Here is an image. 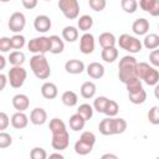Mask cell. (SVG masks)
<instances>
[{
    "instance_id": "obj_1",
    "label": "cell",
    "mask_w": 159,
    "mask_h": 159,
    "mask_svg": "<svg viewBox=\"0 0 159 159\" xmlns=\"http://www.w3.org/2000/svg\"><path fill=\"white\" fill-rule=\"evenodd\" d=\"M137 58L134 56H130V55H127V56H123L120 60H119V65H118V68H119V72H118V77L120 80V82H123L124 84H127L129 81L137 78Z\"/></svg>"
},
{
    "instance_id": "obj_2",
    "label": "cell",
    "mask_w": 159,
    "mask_h": 159,
    "mask_svg": "<svg viewBox=\"0 0 159 159\" xmlns=\"http://www.w3.org/2000/svg\"><path fill=\"white\" fill-rule=\"evenodd\" d=\"M30 67L34 72V75L39 80H47L51 75V68L47 58L43 56V53L34 55L30 58Z\"/></svg>"
},
{
    "instance_id": "obj_3",
    "label": "cell",
    "mask_w": 159,
    "mask_h": 159,
    "mask_svg": "<svg viewBox=\"0 0 159 159\" xmlns=\"http://www.w3.org/2000/svg\"><path fill=\"white\" fill-rule=\"evenodd\" d=\"M137 76L148 86H155L159 82V71L145 62L137 63Z\"/></svg>"
},
{
    "instance_id": "obj_4",
    "label": "cell",
    "mask_w": 159,
    "mask_h": 159,
    "mask_svg": "<svg viewBox=\"0 0 159 159\" xmlns=\"http://www.w3.org/2000/svg\"><path fill=\"white\" fill-rule=\"evenodd\" d=\"M118 45L120 48L130 52V53H138L142 51L143 43L140 42V40H138L134 36H130L128 34H122L118 39Z\"/></svg>"
},
{
    "instance_id": "obj_5",
    "label": "cell",
    "mask_w": 159,
    "mask_h": 159,
    "mask_svg": "<svg viewBox=\"0 0 159 159\" xmlns=\"http://www.w3.org/2000/svg\"><path fill=\"white\" fill-rule=\"evenodd\" d=\"M27 48L30 52L37 55V53H46L51 51V39L47 36H40L34 37L29 41Z\"/></svg>"
},
{
    "instance_id": "obj_6",
    "label": "cell",
    "mask_w": 159,
    "mask_h": 159,
    "mask_svg": "<svg viewBox=\"0 0 159 159\" xmlns=\"http://www.w3.org/2000/svg\"><path fill=\"white\" fill-rule=\"evenodd\" d=\"M58 9L68 20H75L80 14L78 0H58Z\"/></svg>"
},
{
    "instance_id": "obj_7",
    "label": "cell",
    "mask_w": 159,
    "mask_h": 159,
    "mask_svg": "<svg viewBox=\"0 0 159 159\" xmlns=\"http://www.w3.org/2000/svg\"><path fill=\"white\" fill-rule=\"evenodd\" d=\"M27 77V72L22 66H12L7 73L10 86L12 88H20Z\"/></svg>"
},
{
    "instance_id": "obj_8",
    "label": "cell",
    "mask_w": 159,
    "mask_h": 159,
    "mask_svg": "<svg viewBox=\"0 0 159 159\" xmlns=\"http://www.w3.org/2000/svg\"><path fill=\"white\" fill-rule=\"evenodd\" d=\"M25 25H26V17L22 12L16 11V12L11 14V16L9 19V22H7V26H9L10 31H12L15 34H20L25 29Z\"/></svg>"
},
{
    "instance_id": "obj_9",
    "label": "cell",
    "mask_w": 159,
    "mask_h": 159,
    "mask_svg": "<svg viewBox=\"0 0 159 159\" xmlns=\"http://www.w3.org/2000/svg\"><path fill=\"white\" fill-rule=\"evenodd\" d=\"M70 144V135H68V132L65 130V132H61V133H56V134H52V140H51V145L53 149L61 152V150H65Z\"/></svg>"
},
{
    "instance_id": "obj_10",
    "label": "cell",
    "mask_w": 159,
    "mask_h": 159,
    "mask_svg": "<svg viewBox=\"0 0 159 159\" xmlns=\"http://www.w3.org/2000/svg\"><path fill=\"white\" fill-rule=\"evenodd\" d=\"M80 50L84 55H89L94 51V37L89 32H84L80 39Z\"/></svg>"
},
{
    "instance_id": "obj_11",
    "label": "cell",
    "mask_w": 159,
    "mask_h": 159,
    "mask_svg": "<svg viewBox=\"0 0 159 159\" xmlns=\"http://www.w3.org/2000/svg\"><path fill=\"white\" fill-rule=\"evenodd\" d=\"M139 7L152 16H159V0H139Z\"/></svg>"
},
{
    "instance_id": "obj_12",
    "label": "cell",
    "mask_w": 159,
    "mask_h": 159,
    "mask_svg": "<svg viewBox=\"0 0 159 159\" xmlns=\"http://www.w3.org/2000/svg\"><path fill=\"white\" fill-rule=\"evenodd\" d=\"M34 27L39 32H47L51 29V20L47 15H37L34 20Z\"/></svg>"
},
{
    "instance_id": "obj_13",
    "label": "cell",
    "mask_w": 159,
    "mask_h": 159,
    "mask_svg": "<svg viewBox=\"0 0 159 159\" xmlns=\"http://www.w3.org/2000/svg\"><path fill=\"white\" fill-rule=\"evenodd\" d=\"M30 120H31V123L32 124H35V125H42V124H45L46 123V120H47V113H46V111L43 109V108H34L32 111H31V113H30Z\"/></svg>"
},
{
    "instance_id": "obj_14",
    "label": "cell",
    "mask_w": 159,
    "mask_h": 159,
    "mask_svg": "<svg viewBox=\"0 0 159 159\" xmlns=\"http://www.w3.org/2000/svg\"><path fill=\"white\" fill-rule=\"evenodd\" d=\"M12 106H14V108L16 111L24 112L30 107V99H29V97L26 94H22V93L15 94L12 97Z\"/></svg>"
},
{
    "instance_id": "obj_15",
    "label": "cell",
    "mask_w": 159,
    "mask_h": 159,
    "mask_svg": "<svg viewBox=\"0 0 159 159\" xmlns=\"http://www.w3.org/2000/svg\"><path fill=\"white\" fill-rule=\"evenodd\" d=\"M65 70H66V72H68L71 75H80L84 70V63L81 60H76V58L68 60L65 63Z\"/></svg>"
},
{
    "instance_id": "obj_16",
    "label": "cell",
    "mask_w": 159,
    "mask_h": 159,
    "mask_svg": "<svg viewBox=\"0 0 159 159\" xmlns=\"http://www.w3.org/2000/svg\"><path fill=\"white\" fill-rule=\"evenodd\" d=\"M87 75L93 80H99L104 76V67L99 62H92L87 66Z\"/></svg>"
},
{
    "instance_id": "obj_17",
    "label": "cell",
    "mask_w": 159,
    "mask_h": 159,
    "mask_svg": "<svg viewBox=\"0 0 159 159\" xmlns=\"http://www.w3.org/2000/svg\"><path fill=\"white\" fill-rule=\"evenodd\" d=\"M27 123H29V118L24 112H19L17 111L11 117V125L15 129H24V128L27 127Z\"/></svg>"
},
{
    "instance_id": "obj_18",
    "label": "cell",
    "mask_w": 159,
    "mask_h": 159,
    "mask_svg": "<svg viewBox=\"0 0 159 159\" xmlns=\"http://www.w3.org/2000/svg\"><path fill=\"white\" fill-rule=\"evenodd\" d=\"M132 30L135 35H147V32L149 31V21L144 17H140V19H137L133 25H132Z\"/></svg>"
},
{
    "instance_id": "obj_19",
    "label": "cell",
    "mask_w": 159,
    "mask_h": 159,
    "mask_svg": "<svg viewBox=\"0 0 159 159\" xmlns=\"http://www.w3.org/2000/svg\"><path fill=\"white\" fill-rule=\"evenodd\" d=\"M41 94L46 98V99H53L57 97L58 94V89L57 86L52 82H45L41 86Z\"/></svg>"
},
{
    "instance_id": "obj_20",
    "label": "cell",
    "mask_w": 159,
    "mask_h": 159,
    "mask_svg": "<svg viewBox=\"0 0 159 159\" xmlns=\"http://www.w3.org/2000/svg\"><path fill=\"white\" fill-rule=\"evenodd\" d=\"M86 124V119L80 114V113H76V114H72L70 117V128L75 132H80L83 129Z\"/></svg>"
},
{
    "instance_id": "obj_21",
    "label": "cell",
    "mask_w": 159,
    "mask_h": 159,
    "mask_svg": "<svg viewBox=\"0 0 159 159\" xmlns=\"http://www.w3.org/2000/svg\"><path fill=\"white\" fill-rule=\"evenodd\" d=\"M101 57L104 62H108V63H112L117 60L118 57V50L116 48V46H112V47H104L102 50V53H101Z\"/></svg>"
},
{
    "instance_id": "obj_22",
    "label": "cell",
    "mask_w": 159,
    "mask_h": 159,
    "mask_svg": "<svg viewBox=\"0 0 159 159\" xmlns=\"http://www.w3.org/2000/svg\"><path fill=\"white\" fill-rule=\"evenodd\" d=\"M96 91H97V87L93 82L91 81H87L84 82L82 86H81V96L86 99H89V98H93L94 94H96Z\"/></svg>"
},
{
    "instance_id": "obj_23",
    "label": "cell",
    "mask_w": 159,
    "mask_h": 159,
    "mask_svg": "<svg viewBox=\"0 0 159 159\" xmlns=\"http://www.w3.org/2000/svg\"><path fill=\"white\" fill-rule=\"evenodd\" d=\"M98 42L99 45L102 46V48L104 47H112V46H116V37L112 32H102L99 35V39H98Z\"/></svg>"
},
{
    "instance_id": "obj_24",
    "label": "cell",
    "mask_w": 159,
    "mask_h": 159,
    "mask_svg": "<svg viewBox=\"0 0 159 159\" xmlns=\"http://www.w3.org/2000/svg\"><path fill=\"white\" fill-rule=\"evenodd\" d=\"M50 39H51V51L50 52L53 53V55L61 53L63 51V48H65L63 40L60 39V36H57V35H51Z\"/></svg>"
},
{
    "instance_id": "obj_25",
    "label": "cell",
    "mask_w": 159,
    "mask_h": 159,
    "mask_svg": "<svg viewBox=\"0 0 159 159\" xmlns=\"http://www.w3.org/2000/svg\"><path fill=\"white\" fill-rule=\"evenodd\" d=\"M93 149V145L82 140V139H78L76 143H75V152L78 154V155H87L92 152Z\"/></svg>"
},
{
    "instance_id": "obj_26",
    "label": "cell",
    "mask_w": 159,
    "mask_h": 159,
    "mask_svg": "<svg viewBox=\"0 0 159 159\" xmlns=\"http://www.w3.org/2000/svg\"><path fill=\"white\" fill-rule=\"evenodd\" d=\"M62 39L67 42H75L78 39V30L75 26H66L62 30Z\"/></svg>"
},
{
    "instance_id": "obj_27",
    "label": "cell",
    "mask_w": 159,
    "mask_h": 159,
    "mask_svg": "<svg viewBox=\"0 0 159 159\" xmlns=\"http://www.w3.org/2000/svg\"><path fill=\"white\" fill-rule=\"evenodd\" d=\"M61 101L67 107H75L78 102V97L73 91H66L61 96Z\"/></svg>"
},
{
    "instance_id": "obj_28",
    "label": "cell",
    "mask_w": 159,
    "mask_h": 159,
    "mask_svg": "<svg viewBox=\"0 0 159 159\" xmlns=\"http://www.w3.org/2000/svg\"><path fill=\"white\" fill-rule=\"evenodd\" d=\"M143 46L148 50H155L159 47V36L157 34H149L145 35L143 40Z\"/></svg>"
},
{
    "instance_id": "obj_29",
    "label": "cell",
    "mask_w": 159,
    "mask_h": 159,
    "mask_svg": "<svg viewBox=\"0 0 159 159\" xmlns=\"http://www.w3.org/2000/svg\"><path fill=\"white\" fill-rule=\"evenodd\" d=\"M77 26H78V29L81 31L87 32L93 26V19H92V16H89V15H82L77 20Z\"/></svg>"
},
{
    "instance_id": "obj_30",
    "label": "cell",
    "mask_w": 159,
    "mask_h": 159,
    "mask_svg": "<svg viewBox=\"0 0 159 159\" xmlns=\"http://www.w3.org/2000/svg\"><path fill=\"white\" fill-rule=\"evenodd\" d=\"M112 129H113V134H122L127 129L125 119L112 117Z\"/></svg>"
},
{
    "instance_id": "obj_31",
    "label": "cell",
    "mask_w": 159,
    "mask_h": 159,
    "mask_svg": "<svg viewBox=\"0 0 159 159\" xmlns=\"http://www.w3.org/2000/svg\"><path fill=\"white\" fill-rule=\"evenodd\" d=\"M99 133L103 135H113V129H112V117H107L101 120L98 125Z\"/></svg>"
},
{
    "instance_id": "obj_32",
    "label": "cell",
    "mask_w": 159,
    "mask_h": 159,
    "mask_svg": "<svg viewBox=\"0 0 159 159\" xmlns=\"http://www.w3.org/2000/svg\"><path fill=\"white\" fill-rule=\"evenodd\" d=\"M9 62L12 66H22L24 62H25V53L21 52V51H19V50L10 52V55H9Z\"/></svg>"
},
{
    "instance_id": "obj_33",
    "label": "cell",
    "mask_w": 159,
    "mask_h": 159,
    "mask_svg": "<svg viewBox=\"0 0 159 159\" xmlns=\"http://www.w3.org/2000/svg\"><path fill=\"white\" fill-rule=\"evenodd\" d=\"M48 127H50V130H51L52 134H56V133H61V132L67 130L65 122L62 119H60V118H52L50 120V125Z\"/></svg>"
},
{
    "instance_id": "obj_34",
    "label": "cell",
    "mask_w": 159,
    "mask_h": 159,
    "mask_svg": "<svg viewBox=\"0 0 159 159\" xmlns=\"http://www.w3.org/2000/svg\"><path fill=\"white\" fill-rule=\"evenodd\" d=\"M128 98L129 101L133 103V104H142L145 102L147 99V92L144 91V88L139 92H135V93H128Z\"/></svg>"
},
{
    "instance_id": "obj_35",
    "label": "cell",
    "mask_w": 159,
    "mask_h": 159,
    "mask_svg": "<svg viewBox=\"0 0 159 159\" xmlns=\"http://www.w3.org/2000/svg\"><path fill=\"white\" fill-rule=\"evenodd\" d=\"M93 111H94L93 106H91V104H88V103H83V104H81V106L78 107L77 113H80V114L86 119V122H87V120H89V119L92 118Z\"/></svg>"
},
{
    "instance_id": "obj_36",
    "label": "cell",
    "mask_w": 159,
    "mask_h": 159,
    "mask_svg": "<svg viewBox=\"0 0 159 159\" xmlns=\"http://www.w3.org/2000/svg\"><path fill=\"white\" fill-rule=\"evenodd\" d=\"M120 6L124 12L133 14L138 9V2H137V0H120Z\"/></svg>"
},
{
    "instance_id": "obj_37",
    "label": "cell",
    "mask_w": 159,
    "mask_h": 159,
    "mask_svg": "<svg viewBox=\"0 0 159 159\" xmlns=\"http://www.w3.org/2000/svg\"><path fill=\"white\" fill-rule=\"evenodd\" d=\"M109 98H107L106 96H99L94 99L93 102V108L94 111H97L98 113H104V109H106V106L108 103Z\"/></svg>"
},
{
    "instance_id": "obj_38",
    "label": "cell",
    "mask_w": 159,
    "mask_h": 159,
    "mask_svg": "<svg viewBox=\"0 0 159 159\" xmlns=\"http://www.w3.org/2000/svg\"><path fill=\"white\" fill-rule=\"evenodd\" d=\"M125 87H127L128 93H135V92H139V91H142V89H143L142 80L137 77V78H134V80L129 81V82L125 84Z\"/></svg>"
},
{
    "instance_id": "obj_39",
    "label": "cell",
    "mask_w": 159,
    "mask_h": 159,
    "mask_svg": "<svg viewBox=\"0 0 159 159\" xmlns=\"http://www.w3.org/2000/svg\"><path fill=\"white\" fill-rule=\"evenodd\" d=\"M118 111H119L118 103H117L116 101H113V99H109L108 103H107V106H106L104 114H106L107 117H116L117 113H118Z\"/></svg>"
},
{
    "instance_id": "obj_40",
    "label": "cell",
    "mask_w": 159,
    "mask_h": 159,
    "mask_svg": "<svg viewBox=\"0 0 159 159\" xmlns=\"http://www.w3.org/2000/svg\"><path fill=\"white\" fill-rule=\"evenodd\" d=\"M11 39V47L14 50H21L25 46V37L20 34H15Z\"/></svg>"
},
{
    "instance_id": "obj_41",
    "label": "cell",
    "mask_w": 159,
    "mask_h": 159,
    "mask_svg": "<svg viewBox=\"0 0 159 159\" xmlns=\"http://www.w3.org/2000/svg\"><path fill=\"white\" fill-rule=\"evenodd\" d=\"M148 120L154 124V125H158L159 124V107L158 106H154L149 109L148 112Z\"/></svg>"
},
{
    "instance_id": "obj_42",
    "label": "cell",
    "mask_w": 159,
    "mask_h": 159,
    "mask_svg": "<svg viewBox=\"0 0 159 159\" xmlns=\"http://www.w3.org/2000/svg\"><path fill=\"white\" fill-rule=\"evenodd\" d=\"M88 5L93 11H102L107 6V0H88Z\"/></svg>"
},
{
    "instance_id": "obj_43",
    "label": "cell",
    "mask_w": 159,
    "mask_h": 159,
    "mask_svg": "<svg viewBox=\"0 0 159 159\" xmlns=\"http://www.w3.org/2000/svg\"><path fill=\"white\" fill-rule=\"evenodd\" d=\"M12 143V137L7 133H5L4 130H1L0 133V148L1 149H5L7 147H10Z\"/></svg>"
},
{
    "instance_id": "obj_44",
    "label": "cell",
    "mask_w": 159,
    "mask_h": 159,
    "mask_svg": "<svg viewBox=\"0 0 159 159\" xmlns=\"http://www.w3.org/2000/svg\"><path fill=\"white\" fill-rule=\"evenodd\" d=\"M30 157L32 159H46L47 158V153L43 148H40V147H36L34 149H31L30 152Z\"/></svg>"
},
{
    "instance_id": "obj_45",
    "label": "cell",
    "mask_w": 159,
    "mask_h": 159,
    "mask_svg": "<svg viewBox=\"0 0 159 159\" xmlns=\"http://www.w3.org/2000/svg\"><path fill=\"white\" fill-rule=\"evenodd\" d=\"M12 47H11V39L4 36L0 39V51L1 52H7L10 51Z\"/></svg>"
},
{
    "instance_id": "obj_46",
    "label": "cell",
    "mask_w": 159,
    "mask_h": 159,
    "mask_svg": "<svg viewBox=\"0 0 159 159\" xmlns=\"http://www.w3.org/2000/svg\"><path fill=\"white\" fill-rule=\"evenodd\" d=\"M80 139H82V140H84V142H87V143H89L92 145H94V143H96V135L92 132H88V130L87 132H83L81 134Z\"/></svg>"
},
{
    "instance_id": "obj_47",
    "label": "cell",
    "mask_w": 159,
    "mask_h": 159,
    "mask_svg": "<svg viewBox=\"0 0 159 159\" xmlns=\"http://www.w3.org/2000/svg\"><path fill=\"white\" fill-rule=\"evenodd\" d=\"M149 61L154 67H159V50H153L149 53Z\"/></svg>"
},
{
    "instance_id": "obj_48",
    "label": "cell",
    "mask_w": 159,
    "mask_h": 159,
    "mask_svg": "<svg viewBox=\"0 0 159 159\" xmlns=\"http://www.w3.org/2000/svg\"><path fill=\"white\" fill-rule=\"evenodd\" d=\"M10 122H11V120L9 119L7 114H6L5 112H1V113H0V130L6 129L7 125L10 124Z\"/></svg>"
},
{
    "instance_id": "obj_49",
    "label": "cell",
    "mask_w": 159,
    "mask_h": 159,
    "mask_svg": "<svg viewBox=\"0 0 159 159\" xmlns=\"http://www.w3.org/2000/svg\"><path fill=\"white\" fill-rule=\"evenodd\" d=\"M21 2H22V6H24L25 9L32 10V9H35V7L37 6L39 0H21Z\"/></svg>"
},
{
    "instance_id": "obj_50",
    "label": "cell",
    "mask_w": 159,
    "mask_h": 159,
    "mask_svg": "<svg viewBox=\"0 0 159 159\" xmlns=\"http://www.w3.org/2000/svg\"><path fill=\"white\" fill-rule=\"evenodd\" d=\"M0 81H1V86H0V89L2 91L5 88V84H6V76L5 75H0Z\"/></svg>"
},
{
    "instance_id": "obj_51",
    "label": "cell",
    "mask_w": 159,
    "mask_h": 159,
    "mask_svg": "<svg viewBox=\"0 0 159 159\" xmlns=\"http://www.w3.org/2000/svg\"><path fill=\"white\" fill-rule=\"evenodd\" d=\"M154 96L157 99H159V83H157L154 87Z\"/></svg>"
},
{
    "instance_id": "obj_52",
    "label": "cell",
    "mask_w": 159,
    "mask_h": 159,
    "mask_svg": "<svg viewBox=\"0 0 159 159\" xmlns=\"http://www.w3.org/2000/svg\"><path fill=\"white\" fill-rule=\"evenodd\" d=\"M0 62H1V65H0V70H4L5 63H6V60H5V57H4V56H0Z\"/></svg>"
},
{
    "instance_id": "obj_53",
    "label": "cell",
    "mask_w": 159,
    "mask_h": 159,
    "mask_svg": "<svg viewBox=\"0 0 159 159\" xmlns=\"http://www.w3.org/2000/svg\"><path fill=\"white\" fill-rule=\"evenodd\" d=\"M50 158H60V159H63V155L61 153H52V154H50Z\"/></svg>"
},
{
    "instance_id": "obj_54",
    "label": "cell",
    "mask_w": 159,
    "mask_h": 159,
    "mask_svg": "<svg viewBox=\"0 0 159 159\" xmlns=\"http://www.w3.org/2000/svg\"><path fill=\"white\" fill-rule=\"evenodd\" d=\"M106 158H113V159H116L117 155H116V154H109V153H107V154H103V155H102V159H106Z\"/></svg>"
},
{
    "instance_id": "obj_55",
    "label": "cell",
    "mask_w": 159,
    "mask_h": 159,
    "mask_svg": "<svg viewBox=\"0 0 159 159\" xmlns=\"http://www.w3.org/2000/svg\"><path fill=\"white\" fill-rule=\"evenodd\" d=\"M0 1H2V2H7V1H10V0H0Z\"/></svg>"
},
{
    "instance_id": "obj_56",
    "label": "cell",
    "mask_w": 159,
    "mask_h": 159,
    "mask_svg": "<svg viewBox=\"0 0 159 159\" xmlns=\"http://www.w3.org/2000/svg\"><path fill=\"white\" fill-rule=\"evenodd\" d=\"M45 1H51V0H45Z\"/></svg>"
},
{
    "instance_id": "obj_57",
    "label": "cell",
    "mask_w": 159,
    "mask_h": 159,
    "mask_svg": "<svg viewBox=\"0 0 159 159\" xmlns=\"http://www.w3.org/2000/svg\"><path fill=\"white\" fill-rule=\"evenodd\" d=\"M158 29H159V25H158Z\"/></svg>"
}]
</instances>
